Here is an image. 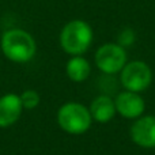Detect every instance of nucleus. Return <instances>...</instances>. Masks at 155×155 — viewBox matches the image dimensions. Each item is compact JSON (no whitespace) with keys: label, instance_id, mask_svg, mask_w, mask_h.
<instances>
[{"label":"nucleus","instance_id":"1","mask_svg":"<svg viewBox=\"0 0 155 155\" xmlns=\"http://www.w3.org/2000/svg\"><path fill=\"white\" fill-rule=\"evenodd\" d=\"M2 51L11 61L26 63L35 54V41L25 30L12 29L3 34Z\"/></svg>","mask_w":155,"mask_h":155},{"label":"nucleus","instance_id":"3","mask_svg":"<svg viewBox=\"0 0 155 155\" xmlns=\"http://www.w3.org/2000/svg\"><path fill=\"white\" fill-rule=\"evenodd\" d=\"M59 125L65 132L72 135H80L86 132L91 125V114L83 105L76 102H68L60 107L57 113Z\"/></svg>","mask_w":155,"mask_h":155},{"label":"nucleus","instance_id":"11","mask_svg":"<svg viewBox=\"0 0 155 155\" xmlns=\"http://www.w3.org/2000/svg\"><path fill=\"white\" fill-rule=\"evenodd\" d=\"M21 102H22V106L26 107V109H34L40 104V95L33 90H26L22 93Z\"/></svg>","mask_w":155,"mask_h":155},{"label":"nucleus","instance_id":"10","mask_svg":"<svg viewBox=\"0 0 155 155\" xmlns=\"http://www.w3.org/2000/svg\"><path fill=\"white\" fill-rule=\"evenodd\" d=\"M67 75L74 82H83L90 75V64L80 56L72 57L67 63Z\"/></svg>","mask_w":155,"mask_h":155},{"label":"nucleus","instance_id":"5","mask_svg":"<svg viewBox=\"0 0 155 155\" xmlns=\"http://www.w3.org/2000/svg\"><path fill=\"white\" fill-rule=\"evenodd\" d=\"M127 53L121 45L106 44L102 45L95 53L97 67L105 74H116L125 65Z\"/></svg>","mask_w":155,"mask_h":155},{"label":"nucleus","instance_id":"9","mask_svg":"<svg viewBox=\"0 0 155 155\" xmlns=\"http://www.w3.org/2000/svg\"><path fill=\"white\" fill-rule=\"evenodd\" d=\"M90 114L98 123L110 121L116 114V106L113 99L107 95H101L98 98H95L93 101V104H91Z\"/></svg>","mask_w":155,"mask_h":155},{"label":"nucleus","instance_id":"7","mask_svg":"<svg viewBox=\"0 0 155 155\" xmlns=\"http://www.w3.org/2000/svg\"><path fill=\"white\" fill-rule=\"evenodd\" d=\"M114 106L116 110L127 118L139 117L144 112V101L139 94L134 91H124L118 94L114 101Z\"/></svg>","mask_w":155,"mask_h":155},{"label":"nucleus","instance_id":"8","mask_svg":"<svg viewBox=\"0 0 155 155\" xmlns=\"http://www.w3.org/2000/svg\"><path fill=\"white\" fill-rule=\"evenodd\" d=\"M21 97L16 94H5L0 98V127L5 128L19 120L22 113Z\"/></svg>","mask_w":155,"mask_h":155},{"label":"nucleus","instance_id":"6","mask_svg":"<svg viewBox=\"0 0 155 155\" xmlns=\"http://www.w3.org/2000/svg\"><path fill=\"white\" fill-rule=\"evenodd\" d=\"M131 137L137 146L144 148L155 147V117L146 116L137 120L131 128Z\"/></svg>","mask_w":155,"mask_h":155},{"label":"nucleus","instance_id":"2","mask_svg":"<svg viewBox=\"0 0 155 155\" xmlns=\"http://www.w3.org/2000/svg\"><path fill=\"white\" fill-rule=\"evenodd\" d=\"M93 41V30L84 21H72L64 26L60 34L61 48L67 53L79 56L88 49Z\"/></svg>","mask_w":155,"mask_h":155},{"label":"nucleus","instance_id":"4","mask_svg":"<svg viewBox=\"0 0 155 155\" xmlns=\"http://www.w3.org/2000/svg\"><path fill=\"white\" fill-rule=\"evenodd\" d=\"M153 75L151 70L143 61H132L121 70V83L128 91L139 93L150 86Z\"/></svg>","mask_w":155,"mask_h":155}]
</instances>
